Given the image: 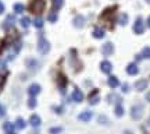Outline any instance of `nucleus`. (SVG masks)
<instances>
[{
    "label": "nucleus",
    "mask_w": 150,
    "mask_h": 134,
    "mask_svg": "<svg viewBox=\"0 0 150 134\" xmlns=\"http://www.w3.org/2000/svg\"><path fill=\"white\" fill-rule=\"evenodd\" d=\"M44 8V0H32L29 4V10L33 14H40Z\"/></svg>",
    "instance_id": "1"
},
{
    "label": "nucleus",
    "mask_w": 150,
    "mask_h": 134,
    "mask_svg": "<svg viewBox=\"0 0 150 134\" xmlns=\"http://www.w3.org/2000/svg\"><path fill=\"white\" fill-rule=\"evenodd\" d=\"M38 51H39V53H42V55H46V53H49V51H50V43H49V41H47V39H44L43 36H40V38H39Z\"/></svg>",
    "instance_id": "2"
},
{
    "label": "nucleus",
    "mask_w": 150,
    "mask_h": 134,
    "mask_svg": "<svg viewBox=\"0 0 150 134\" xmlns=\"http://www.w3.org/2000/svg\"><path fill=\"white\" fill-rule=\"evenodd\" d=\"M143 116V106L142 105H133L131 108V117L135 120H139Z\"/></svg>",
    "instance_id": "3"
},
{
    "label": "nucleus",
    "mask_w": 150,
    "mask_h": 134,
    "mask_svg": "<svg viewBox=\"0 0 150 134\" xmlns=\"http://www.w3.org/2000/svg\"><path fill=\"white\" fill-rule=\"evenodd\" d=\"M143 31H144V22L143 20L139 17V18H136L135 24H133V32L136 35H140V34H143Z\"/></svg>",
    "instance_id": "4"
},
{
    "label": "nucleus",
    "mask_w": 150,
    "mask_h": 134,
    "mask_svg": "<svg viewBox=\"0 0 150 134\" xmlns=\"http://www.w3.org/2000/svg\"><path fill=\"white\" fill-rule=\"evenodd\" d=\"M112 52H114V46H112L111 42H107V43L103 45L101 53H103L104 56H110V55H112Z\"/></svg>",
    "instance_id": "5"
},
{
    "label": "nucleus",
    "mask_w": 150,
    "mask_h": 134,
    "mask_svg": "<svg viewBox=\"0 0 150 134\" xmlns=\"http://www.w3.org/2000/svg\"><path fill=\"white\" fill-rule=\"evenodd\" d=\"M100 69H101L103 73L108 74V73H111V70H112V64L110 63V62L104 60V62H101V63H100Z\"/></svg>",
    "instance_id": "6"
},
{
    "label": "nucleus",
    "mask_w": 150,
    "mask_h": 134,
    "mask_svg": "<svg viewBox=\"0 0 150 134\" xmlns=\"http://www.w3.org/2000/svg\"><path fill=\"white\" fill-rule=\"evenodd\" d=\"M72 99H74L75 102H82L83 101V94H82L81 89L75 88L74 92H72Z\"/></svg>",
    "instance_id": "7"
},
{
    "label": "nucleus",
    "mask_w": 150,
    "mask_h": 134,
    "mask_svg": "<svg viewBox=\"0 0 150 134\" xmlns=\"http://www.w3.org/2000/svg\"><path fill=\"white\" fill-rule=\"evenodd\" d=\"M39 92H40V85H38V84H32L28 88V94L31 96H36Z\"/></svg>",
    "instance_id": "8"
},
{
    "label": "nucleus",
    "mask_w": 150,
    "mask_h": 134,
    "mask_svg": "<svg viewBox=\"0 0 150 134\" xmlns=\"http://www.w3.org/2000/svg\"><path fill=\"white\" fill-rule=\"evenodd\" d=\"M78 119L81 121H85V123H86V121H89L92 119V112H90V110H85V112H82L81 115L78 116Z\"/></svg>",
    "instance_id": "9"
},
{
    "label": "nucleus",
    "mask_w": 150,
    "mask_h": 134,
    "mask_svg": "<svg viewBox=\"0 0 150 134\" xmlns=\"http://www.w3.org/2000/svg\"><path fill=\"white\" fill-rule=\"evenodd\" d=\"M147 81L146 80H139V81H136L135 83V89L136 91H143V89H146L147 88Z\"/></svg>",
    "instance_id": "10"
},
{
    "label": "nucleus",
    "mask_w": 150,
    "mask_h": 134,
    "mask_svg": "<svg viewBox=\"0 0 150 134\" xmlns=\"http://www.w3.org/2000/svg\"><path fill=\"white\" fill-rule=\"evenodd\" d=\"M138 71H139V69H138V66L135 63L128 64V67H126V73H128L129 76H136Z\"/></svg>",
    "instance_id": "11"
},
{
    "label": "nucleus",
    "mask_w": 150,
    "mask_h": 134,
    "mask_svg": "<svg viewBox=\"0 0 150 134\" xmlns=\"http://www.w3.org/2000/svg\"><path fill=\"white\" fill-rule=\"evenodd\" d=\"M83 24H85V17H83V15H76L74 18V25L76 27V28H82Z\"/></svg>",
    "instance_id": "12"
},
{
    "label": "nucleus",
    "mask_w": 150,
    "mask_h": 134,
    "mask_svg": "<svg viewBox=\"0 0 150 134\" xmlns=\"http://www.w3.org/2000/svg\"><path fill=\"white\" fill-rule=\"evenodd\" d=\"M29 123H31V126H33V127H38V126L42 123V120H40V117L38 115H32L31 117H29Z\"/></svg>",
    "instance_id": "13"
},
{
    "label": "nucleus",
    "mask_w": 150,
    "mask_h": 134,
    "mask_svg": "<svg viewBox=\"0 0 150 134\" xmlns=\"http://www.w3.org/2000/svg\"><path fill=\"white\" fill-rule=\"evenodd\" d=\"M107 83H108V85L111 87V88H117L118 87V78L117 77H114V76H110L108 77V80H107Z\"/></svg>",
    "instance_id": "14"
},
{
    "label": "nucleus",
    "mask_w": 150,
    "mask_h": 134,
    "mask_svg": "<svg viewBox=\"0 0 150 134\" xmlns=\"http://www.w3.org/2000/svg\"><path fill=\"white\" fill-rule=\"evenodd\" d=\"M14 22H15L14 15H7L6 21H4V28H11V27L14 25Z\"/></svg>",
    "instance_id": "15"
},
{
    "label": "nucleus",
    "mask_w": 150,
    "mask_h": 134,
    "mask_svg": "<svg viewBox=\"0 0 150 134\" xmlns=\"http://www.w3.org/2000/svg\"><path fill=\"white\" fill-rule=\"evenodd\" d=\"M107 101H108V102L110 103H119L121 102V98H119L118 95H117V94H110V95L107 96Z\"/></svg>",
    "instance_id": "16"
},
{
    "label": "nucleus",
    "mask_w": 150,
    "mask_h": 134,
    "mask_svg": "<svg viewBox=\"0 0 150 134\" xmlns=\"http://www.w3.org/2000/svg\"><path fill=\"white\" fill-rule=\"evenodd\" d=\"M89 102L92 103V105H96V103L99 102V95H97V91H93V92L89 95Z\"/></svg>",
    "instance_id": "17"
},
{
    "label": "nucleus",
    "mask_w": 150,
    "mask_h": 134,
    "mask_svg": "<svg viewBox=\"0 0 150 134\" xmlns=\"http://www.w3.org/2000/svg\"><path fill=\"white\" fill-rule=\"evenodd\" d=\"M93 36L96 39L104 38V31H103L101 28H94V29H93Z\"/></svg>",
    "instance_id": "18"
},
{
    "label": "nucleus",
    "mask_w": 150,
    "mask_h": 134,
    "mask_svg": "<svg viewBox=\"0 0 150 134\" xmlns=\"http://www.w3.org/2000/svg\"><path fill=\"white\" fill-rule=\"evenodd\" d=\"M3 128H4V131L6 133H14V130H15V127H14V124L12 123H4V126H3Z\"/></svg>",
    "instance_id": "19"
},
{
    "label": "nucleus",
    "mask_w": 150,
    "mask_h": 134,
    "mask_svg": "<svg viewBox=\"0 0 150 134\" xmlns=\"http://www.w3.org/2000/svg\"><path fill=\"white\" fill-rule=\"evenodd\" d=\"M25 126H26V124H25L24 119H22V117H18L17 121H15V127L18 128V130H22V128H25Z\"/></svg>",
    "instance_id": "20"
},
{
    "label": "nucleus",
    "mask_w": 150,
    "mask_h": 134,
    "mask_svg": "<svg viewBox=\"0 0 150 134\" xmlns=\"http://www.w3.org/2000/svg\"><path fill=\"white\" fill-rule=\"evenodd\" d=\"M118 22L121 25H126L128 24V14H121L118 18Z\"/></svg>",
    "instance_id": "21"
},
{
    "label": "nucleus",
    "mask_w": 150,
    "mask_h": 134,
    "mask_svg": "<svg viewBox=\"0 0 150 134\" xmlns=\"http://www.w3.org/2000/svg\"><path fill=\"white\" fill-rule=\"evenodd\" d=\"M64 4V0H53V8L54 10H60Z\"/></svg>",
    "instance_id": "22"
},
{
    "label": "nucleus",
    "mask_w": 150,
    "mask_h": 134,
    "mask_svg": "<svg viewBox=\"0 0 150 134\" xmlns=\"http://www.w3.org/2000/svg\"><path fill=\"white\" fill-rule=\"evenodd\" d=\"M14 11L17 14H21L24 11V4H21V3H15L14 4Z\"/></svg>",
    "instance_id": "23"
},
{
    "label": "nucleus",
    "mask_w": 150,
    "mask_h": 134,
    "mask_svg": "<svg viewBox=\"0 0 150 134\" xmlns=\"http://www.w3.org/2000/svg\"><path fill=\"white\" fill-rule=\"evenodd\" d=\"M122 115H124V108H122L119 103H117V106H115V116L121 117Z\"/></svg>",
    "instance_id": "24"
},
{
    "label": "nucleus",
    "mask_w": 150,
    "mask_h": 134,
    "mask_svg": "<svg viewBox=\"0 0 150 134\" xmlns=\"http://www.w3.org/2000/svg\"><path fill=\"white\" fill-rule=\"evenodd\" d=\"M33 25L36 27V28H42L43 27V20L40 18V17H36V18L33 20Z\"/></svg>",
    "instance_id": "25"
},
{
    "label": "nucleus",
    "mask_w": 150,
    "mask_h": 134,
    "mask_svg": "<svg viewBox=\"0 0 150 134\" xmlns=\"http://www.w3.org/2000/svg\"><path fill=\"white\" fill-rule=\"evenodd\" d=\"M26 66H28V67L32 66V69H38V62L33 60V59H29V60H26Z\"/></svg>",
    "instance_id": "26"
},
{
    "label": "nucleus",
    "mask_w": 150,
    "mask_h": 134,
    "mask_svg": "<svg viewBox=\"0 0 150 134\" xmlns=\"http://www.w3.org/2000/svg\"><path fill=\"white\" fill-rule=\"evenodd\" d=\"M142 58H146V59H150V48H143L142 51Z\"/></svg>",
    "instance_id": "27"
},
{
    "label": "nucleus",
    "mask_w": 150,
    "mask_h": 134,
    "mask_svg": "<svg viewBox=\"0 0 150 134\" xmlns=\"http://www.w3.org/2000/svg\"><path fill=\"white\" fill-rule=\"evenodd\" d=\"M21 25L24 27V28H26V27L29 25V18L28 17H22L21 18Z\"/></svg>",
    "instance_id": "28"
},
{
    "label": "nucleus",
    "mask_w": 150,
    "mask_h": 134,
    "mask_svg": "<svg viewBox=\"0 0 150 134\" xmlns=\"http://www.w3.org/2000/svg\"><path fill=\"white\" fill-rule=\"evenodd\" d=\"M28 106H29L31 109L35 108V106H36V99H35V98H31V99H29V102H28Z\"/></svg>",
    "instance_id": "29"
},
{
    "label": "nucleus",
    "mask_w": 150,
    "mask_h": 134,
    "mask_svg": "<svg viewBox=\"0 0 150 134\" xmlns=\"http://www.w3.org/2000/svg\"><path fill=\"white\" fill-rule=\"evenodd\" d=\"M97 120H99V123H101V124H107V123H108L107 117H104V116H99V117H97Z\"/></svg>",
    "instance_id": "30"
},
{
    "label": "nucleus",
    "mask_w": 150,
    "mask_h": 134,
    "mask_svg": "<svg viewBox=\"0 0 150 134\" xmlns=\"http://www.w3.org/2000/svg\"><path fill=\"white\" fill-rule=\"evenodd\" d=\"M49 21H50V22H54V21H57V14L56 13L49 14Z\"/></svg>",
    "instance_id": "31"
},
{
    "label": "nucleus",
    "mask_w": 150,
    "mask_h": 134,
    "mask_svg": "<svg viewBox=\"0 0 150 134\" xmlns=\"http://www.w3.org/2000/svg\"><path fill=\"white\" fill-rule=\"evenodd\" d=\"M60 131H63L61 127H51L50 128V133H60Z\"/></svg>",
    "instance_id": "32"
},
{
    "label": "nucleus",
    "mask_w": 150,
    "mask_h": 134,
    "mask_svg": "<svg viewBox=\"0 0 150 134\" xmlns=\"http://www.w3.org/2000/svg\"><path fill=\"white\" fill-rule=\"evenodd\" d=\"M121 88H122V92H128V91H129V85H128V84H122Z\"/></svg>",
    "instance_id": "33"
},
{
    "label": "nucleus",
    "mask_w": 150,
    "mask_h": 134,
    "mask_svg": "<svg viewBox=\"0 0 150 134\" xmlns=\"http://www.w3.org/2000/svg\"><path fill=\"white\" fill-rule=\"evenodd\" d=\"M6 70V63L4 62H0V71Z\"/></svg>",
    "instance_id": "34"
},
{
    "label": "nucleus",
    "mask_w": 150,
    "mask_h": 134,
    "mask_svg": "<svg viewBox=\"0 0 150 134\" xmlns=\"http://www.w3.org/2000/svg\"><path fill=\"white\" fill-rule=\"evenodd\" d=\"M3 11H4V4L0 1V14H3Z\"/></svg>",
    "instance_id": "35"
},
{
    "label": "nucleus",
    "mask_w": 150,
    "mask_h": 134,
    "mask_svg": "<svg viewBox=\"0 0 150 134\" xmlns=\"http://www.w3.org/2000/svg\"><path fill=\"white\" fill-rule=\"evenodd\" d=\"M4 113H6V112H4V108L0 106V116H4Z\"/></svg>",
    "instance_id": "36"
},
{
    "label": "nucleus",
    "mask_w": 150,
    "mask_h": 134,
    "mask_svg": "<svg viewBox=\"0 0 150 134\" xmlns=\"http://www.w3.org/2000/svg\"><path fill=\"white\" fill-rule=\"evenodd\" d=\"M146 101H147V102H150V92H147V94H146Z\"/></svg>",
    "instance_id": "37"
},
{
    "label": "nucleus",
    "mask_w": 150,
    "mask_h": 134,
    "mask_svg": "<svg viewBox=\"0 0 150 134\" xmlns=\"http://www.w3.org/2000/svg\"><path fill=\"white\" fill-rule=\"evenodd\" d=\"M54 110H56L57 113H61V110H63V109H61V108H54Z\"/></svg>",
    "instance_id": "38"
},
{
    "label": "nucleus",
    "mask_w": 150,
    "mask_h": 134,
    "mask_svg": "<svg viewBox=\"0 0 150 134\" xmlns=\"http://www.w3.org/2000/svg\"><path fill=\"white\" fill-rule=\"evenodd\" d=\"M3 83H4V78H3V77H0V87L3 85Z\"/></svg>",
    "instance_id": "39"
},
{
    "label": "nucleus",
    "mask_w": 150,
    "mask_h": 134,
    "mask_svg": "<svg viewBox=\"0 0 150 134\" xmlns=\"http://www.w3.org/2000/svg\"><path fill=\"white\" fill-rule=\"evenodd\" d=\"M146 24H147V27L150 28V15H149V18H147V21H146Z\"/></svg>",
    "instance_id": "40"
},
{
    "label": "nucleus",
    "mask_w": 150,
    "mask_h": 134,
    "mask_svg": "<svg viewBox=\"0 0 150 134\" xmlns=\"http://www.w3.org/2000/svg\"><path fill=\"white\" fill-rule=\"evenodd\" d=\"M146 1H147V3H150V0H146Z\"/></svg>",
    "instance_id": "41"
}]
</instances>
